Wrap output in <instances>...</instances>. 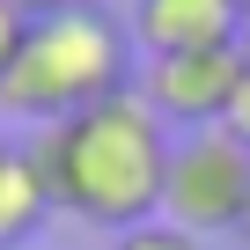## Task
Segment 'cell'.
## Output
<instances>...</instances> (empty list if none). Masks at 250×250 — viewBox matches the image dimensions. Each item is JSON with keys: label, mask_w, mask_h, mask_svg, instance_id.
I'll return each mask as SVG.
<instances>
[{"label": "cell", "mask_w": 250, "mask_h": 250, "mask_svg": "<svg viewBox=\"0 0 250 250\" xmlns=\"http://www.w3.org/2000/svg\"><path fill=\"white\" fill-rule=\"evenodd\" d=\"M52 221V184L37 162V140H8L0 133V250L30 243Z\"/></svg>", "instance_id": "6"}, {"label": "cell", "mask_w": 250, "mask_h": 250, "mask_svg": "<svg viewBox=\"0 0 250 250\" xmlns=\"http://www.w3.org/2000/svg\"><path fill=\"white\" fill-rule=\"evenodd\" d=\"M22 30H30V22H22L15 8H8V0H0V74L15 66V52H22Z\"/></svg>", "instance_id": "8"}, {"label": "cell", "mask_w": 250, "mask_h": 250, "mask_svg": "<svg viewBox=\"0 0 250 250\" xmlns=\"http://www.w3.org/2000/svg\"><path fill=\"white\" fill-rule=\"evenodd\" d=\"M243 52H184V59H147L133 74V96L162 118V125H191V133H213L228 125L235 96H243Z\"/></svg>", "instance_id": "4"}, {"label": "cell", "mask_w": 250, "mask_h": 250, "mask_svg": "<svg viewBox=\"0 0 250 250\" xmlns=\"http://www.w3.org/2000/svg\"><path fill=\"white\" fill-rule=\"evenodd\" d=\"M37 162L52 184V206H66L74 221L125 235L162 221V177H169V125L125 88L66 125L37 133Z\"/></svg>", "instance_id": "1"}, {"label": "cell", "mask_w": 250, "mask_h": 250, "mask_svg": "<svg viewBox=\"0 0 250 250\" xmlns=\"http://www.w3.org/2000/svg\"><path fill=\"white\" fill-rule=\"evenodd\" d=\"M228 8H235V15H250V0H228Z\"/></svg>", "instance_id": "12"}, {"label": "cell", "mask_w": 250, "mask_h": 250, "mask_svg": "<svg viewBox=\"0 0 250 250\" xmlns=\"http://www.w3.org/2000/svg\"><path fill=\"white\" fill-rule=\"evenodd\" d=\"M235 52H243V66H250V15H243V30H235Z\"/></svg>", "instance_id": "11"}, {"label": "cell", "mask_w": 250, "mask_h": 250, "mask_svg": "<svg viewBox=\"0 0 250 250\" xmlns=\"http://www.w3.org/2000/svg\"><path fill=\"white\" fill-rule=\"evenodd\" d=\"M103 250H206V243H199V235H184V228H169V221H147V228L110 235Z\"/></svg>", "instance_id": "7"}, {"label": "cell", "mask_w": 250, "mask_h": 250, "mask_svg": "<svg viewBox=\"0 0 250 250\" xmlns=\"http://www.w3.org/2000/svg\"><path fill=\"white\" fill-rule=\"evenodd\" d=\"M8 8H15L22 22H37V15H59V8H74V0H8Z\"/></svg>", "instance_id": "10"}, {"label": "cell", "mask_w": 250, "mask_h": 250, "mask_svg": "<svg viewBox=\"0 0 250 250\" xmlns=\"http://www.w3.org/2000/svg\"><path fill=\"white\" fill-rule=\"evenodd\" d=\"M221 133L250 147V74H243V96H235V110H228V125H221Z\"/></svg>", "instance_id": "9"}, {"label": "cell", "mask_w": 250, "mask_h": 250, "mask_svg": "<svg viewBox=\"0 0 250 250\" xmlns=\"http://www.w3.org/2000/svg\"><path fill=\"white\" fill-rule=\"evenodd\" d=\"M243 228H250V213H243Z\"/></svg>", "instance_id": "13"}, {"label": "cell", "mask_w": 250, "mask_h": 250, "mask_svg": "<svg viewBox=\"0 0 250 250\" xmlns=\"http://www.w3.org/2000/svg\"><path fill=\"white\" fill-rule=\"evenodd\" d=\"M243 30V15L228 0H133L125 37L147 59H184V52H228Z\"/></svg>", "instance_id": "5"}, {"label": "cell", "mask_w": 250, "mask_h": 250, "mask_svg": "<svg viewBox=\"0 0 250 250\" xmlns=\"http://www.w3.org/2000/svg\"><path fill=\"white\" fill-rule=\"evenodd\" d=\"M250 213V147L213 133H184L169 140V177H162V221L184 235H228Z\"/></svg>", "instance_id": "3"}, {"label": "cell", "mask_w": 250, "mask_h": 250, "mask_svg": "<svg viewBox=\"0 0 250 250\" xmlns=\"http://www.w3.org/2000/svg\"><path fill=\"white\" fill-rule=\"evenodd\" d=\"M133 88V37L96 0H74L59 15H37L22 30L15 66L0 74V118L15 125H66L110 96Z\"/></svg>", "instance_id": "2"}]
</instances>
